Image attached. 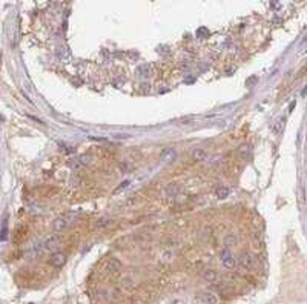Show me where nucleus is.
<instances>
[{"mask_svg":"<svg viewBox=\"0 0 307 304\" xmlns=\"http://www.w3.org/2000/svg\"><path fill=\"white\" fill-rule=\"evenodd\" d=\"M238 263L243 269H255L258 266V257L255 254H243Z\"/></svg>","mask_w":307,"mask_h":304,"instance_id":"f257e3e1","label":"nucleus"},{"mask_svg":"<svg viewBox=\"0 0 307 304\" xmlns=\"http://www.w3.org/2000/svg\"><path fill=\"white\" fill-rule=\"evenodd\" d=\"M220 260H221V264H223L226 269H233L235 264H236V261H235L232 252L229 250V247H224L221 252H220Z\"/></svg>","mask_w":307,"mask_h":304,"instance_id":"f03ea898","label":"nucleus"},{"mask_svg":"<svg viewBox=\"0 0 307 304\" xmlns=\"http://www.w3.org/2000/svg\"><path fill=\"white\" fill-rule=\"evenodd\" d=\"M26 236H28V227L22 224V226H19L14 232H12V243L20 244L22 241H25Z\"/></svg>","mask_w":307,"mask_h":304,"instance_id":"7ed1b4c3","label":"nucleus"},{"mask_svg":"<svg viewBox=\"0 0 307 304\" xmlns=\"http://www.w3.org/2000/svg\"><path fill=\"white\" fill-rule=\"evenodd\" d=\"M60 241H62V236H60L59 233H56V235H51L49 238H46V240L43 241L42 247H43L45 250H49V249H54L56 246H59V244H60Z\"/></svg>","mask_w":307,"mask_h":304,"instance_id":"20e7f679","label":"nucleus"},{"mask_svg":"<svg viewBox=\"0 0 307 304\" xmlns=\"http://www.w3.org/2000/svg\"><path fill=\"white\" fill-rule=\"evenodd\" d=\"M49 263L54 267H62V266H65V263H66V255L63 252H54L51 255V258H49Z\"/></svg>","mask_w":307,"mask_h":304,"instance_id":"39448f33","label":"nucleus"},{"mask_svg":"<svg viewBox=\"0 0 307 304\" xmlns=\"http://www.w3.org/2000/svg\"><path fill=\"white\" fill-rule=\"evenodd\" d=\"M106 270L111 272V273H118L120 270H122V263H120L117 258H111L108 260V263H106Z\"/></svg>","mask_w":307,"mask_h":304,"instance_id":"423d86ee","label":"nucleus"},{"mask_svg":"<svg viewBox=\"0 0 307 304\" xmlns=\"http://www.w3.org/2000/svg\"><path fill=\"white\" fill-rule=\"evenodd\" d=\"M203 280L207 281V283H215L220 280V275L217 270H213V269H206L203 272Z\"/></svg>","mask_w":307,"mask_h":304,"instance_id":"0eeeda50","label":"nucleus"},{"mask_svg":"<svg viewBox=\"0 0 307 304\" xmlns=\"http://www.w3.org/2000/svg\"><path fill=\"white\" fill-rule=\"evenodd\" d=\"M191 157H192L194 161H198V163H200V161H204L206 158H207V152H206L203 148H197V149L192 151Z\"/></svg>","mask_w":307,"mask_h":304,"instance_id":"6e6552de","label":"nucleus"},{"mask_svg":"<svg viewBox=\"0 0 307 304\" xmlns=\"http://www.w3.org/2000/svg\"><path fill=\"white\" fill-rule=\"evenodd\" d=\"M201 301L206 302V304H218V296L212 292H203L201 293Z\"/></svg>","mask_w":307,"mask_h":304,"instance_id":"1a4fd4ad","label":"nucleus"},{"mask_svg":"<svg viewBox=\"0 0 307 304\" xmlns=\"http://www.w3.org/2000/svg\"><path fill=\"white\" fill-rule=\"evenodd\" d=\"M66 224H68V223H66V220L60 217V218H56V220H54V224H52V226H54V230L59 232V230H63V229L66 227Z\"/></svg>","mask_w":307,"mask_h":304,"instance_id":"9d476101","label":"nucleus"},{"mask_svg":"<svg viewBox=\"0 0 307 304\" xmlns=\"http://www.w3.org/2000/svg\"><path fill=\"white\" fill-rule=\"evenodd\" d=\"M229 188H226V186H220V188H217V191H215V194H217V197L218 198H226L229 195Z\"/></svg>","mask_w":307,"mask_h":304,"instance_id":"9b49d317","label":"nucleus"},{"mask_svg":"<svg viewBox=\"0 0 307 304\" xmlns=\"http://www.w3.org/2000/svg\"><path fill=\"white\" fill-rule=\"evenodd\" d=\"M252 243H253V246H260L261 244V235H260L258 230L252 232Z\"/></svg>","mask_w":307,"mask_h":304,"instance_id":"f8f14e48","label":"nucleus"},{"mask_svg":"<svg viewBox=\"0 0 307 304\" xmlns=\"http://www.w3.org/2000/svg\"><path fill=\"white\" fill-rule=\"evenodd\" d=\"M236 243V236L235 235H227L224 238V244H226V247H230V246H233Z\"/></svg>","mask_w":307,"mask_h":304,"instance_id":"ddd939ff","label":"nucleus"},{"mask_svg":"<svg viewBox=\"0 0 307 304\" xmlns=\"http://www.w3.org/2000/svg\"><path fill=\"white\" fill-rule=\"evenodd\" d=\"M69 166H71L72 169H82V167H83V163L80 161V158H74V160L69 161Z\"/></svg>","mask_w":307,"mask_h":304,"instance_id":"4468645a","label":"nucleus"},{"mask_svg":"<svg viewBox=\"0 0 307 304\" xmlns=\"http://www.w3.org/2000/svg\"><path fill=\"white\" fill-rule=\"evenodd\" d=\"M177 192H178V186H177V184H169L167 189H166L167 195H177Z\"/></svg>","mask_w":307,"mask_h":304,"instance_id":"2eb2a0df","label":"nucleus"},{"mask_svg":"<svg viewBox=\"0 0 307 304\" xmlns=\"http://www.w3.org/2000/svg\"><path fill=\"white\" fill-rule=\"evenodd\" d=\"M281 129H283V120H278L276 123L272 125V131L275 132V134H279V132H281Z\"/></svg>","mask_w":307,"mask_h":304,"instance_id":"dca6fc26","label":"nucleus"},{"mask_svg":"<svg viewBox=\"0 0 307 304\" xmlns=\"http://www.w3.org/2000/svg\"><path fill=\"white\" fill-rule=\"evenodd\" d=\"M78 158H80V161L83 163V166L88 164V163H91V157H89V155H82V157H78Z\"/></svg>","mask_w":307,"mask_h":304,"instance_id":"f3484780","label":"nucleus"},{"mask_svg":"<svg viewBox=\"0 0 307 304\" xmlns=\"http://www.w3.org/2000/svg\"><path fill=\"white\" fill-rule=\"evenodd\" d=\"M106 223H108V220H106V218H101V220H98V221L95 223V226H97V227H101V226H104Z\"/></svg>","mask_w":307,"mask_h":304,"instance_id":"a211bd4d","label":"nucleus"},{"mask_svg":"<svg viewBox=\"0 0 307 304\" xmlns=\"http://www.w3.org/2000/svg\"><path fill=\"white\" fill-rule=\"evenodd\" d=\"M123 284H125L126 287H134V283L131 281V278H125V280H123Z\"/></svg>","mask_w":307,"mask_h":304,"instance_id":"6ab92c4d","label":"nucleus"}]
</instances>
